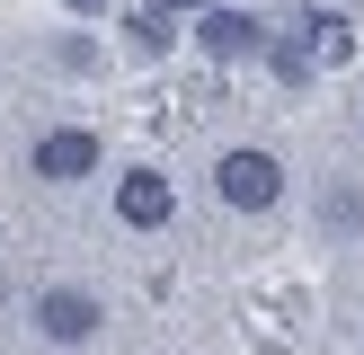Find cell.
<instances>
[{"mask_svg": "<svg viewBox=\"0 0 364 355\" xmlns=\"http://www.w3.org/2000/svg\"><path fill=\"white\" fill-rule=\"evenodd\" d=\"M213 195H223L231 213H276L284 204V160L258 151V142H231V151L213 160Z\"/></svg>", "mask_w": 364, "mask_h": 355, "instance_id": "6da1fadb", "label": "cell"}, {"mask_svg": "<svg viewBox=\"0 0 364 355\" xmlns=\"http://www.w3.org/2000/svg\"><path fill=\"white\" fill-rule=\"evenodd\" d=\"M98 320H107V302L89 293V284H45V293H36V337H45V346H89Z\"/></svg>", "mask_w": 364, "mask_h": 355, "instance_id": "7a4b0ae2", "label": "cell"}, {"mask_svg": "<svg viewBox=\"0 0 364 355\" xmlns=\"http://www.w3.org/2000/svg\"><path fill=\"white\" fill-rule=\"evenodd\" d=\"M98 133L89 124H53V133H36V151H27V169L45 178V187H80V178H98Z\"/></svg>", "mask_w": 364, "mask_h": 355, "instance_id": "3957f363", "label": "cell"}, {"mask_svg": "<svg viewBox=\"0 0 364 355\" xmlns=\"http://www.w3.org/2000/svg\"><path fill=\"white\" fill-rule=\"evenodd\" d=\"M116 222H124V231H169V222H178V187L151 169V160L116 178Z\"/></svg>", "mask_w": 364, "mask_h": 355, "instance_id": "277c9868", "label": "cell"}, {"mask_svg": "<svg viewBox=\"0 0 364 355\" xmlns=\"http://www.w3.org/2000/svg\"><path fill=\"white\" fill-rule=\"evenodd\" d=\"M196 53H205V62H258V53H267V27L249 9H223V0H213V9L196 18Z\"/></svg>", "mask_w": 364, "mask_h": 355, "instance_id": "5b68a950", "label": "cell"}, {"mask_svg": "<svg viewBox=\"0 0 364 355\" xmlns=\"http://www.w3.org/2000/svg\"><path fill=\"white\" fill-rule=\"evenodd\" d=\"M302 36H311V62H347V53H355V27H347L338 9H311Z\"/></svg>", "mask_w": 364, "mask_h": 355, "instance_id": "8992f818", "label": "cell"}, {"mask_svg": "<svg viewBox=\"0 0 364 355\" xmlns=\"http://www.w3.org/2000/svg\"><path fill=\"white\" fill-rule=\"evenodd\" d=\"M124 36H134V53H169V45H178V27H169V9H160V0H142V9L124 18Z\"/></svg>", "mask_w": 364, "mask_h": 355, "instance_id": "52a82bcc", "label": "cell"}, {"mask_svg": "<svg viewBox=\"0 0 364 355\" xmlns=\"http://www.w3.org/2000/svg\"><path fill=\"white\" fill-rule=\"evenodd\" d=\"M267 71H276L284 89H302V80H311L320 62H311V45H267Z\"/></svg>", "mask_w": 364, "mask_h": 355, "instance_id": "ba28073f", "label": "cell"}, {"mask_svg": "<svg viewBox=\"0 0 364 355\" xmlns=\"http://www.w3.org/2000/svg\"><path fill=\"white\" fill-rule=\"evenodd\" d=\"M320 213H329V231H355V222H364V195H355V187H329Z\"/></svg>", "mask_w": 364, "mask_h": 355, "instance_id": "9c48e42d", "label": "cell"}, {"mask_svg": "<svg viewBox=\"0 0 364 355\" xmlns=\"http://www.w3.org/2000/svg\"><path fill=\"white\" fill-rule=\"evenodd\" d=\"M53 62H63V71H89L98 53H89V36H63V45H53Z\"/></svg>", "mask_w": 364, "mask_h": 355, "instance_id": "30bf717a", "label": "cell"}, {"mask_svg": "<svg viewBox=\"0 0 364 355\" xmlns=\"http://www.w3.org/2000/svg\"><path fill=\"white\" fill-rule=\"evenodd\" d=\"M160 9H169V18H205L213 0H160Z\"/></svg>", "mask_w": 364, "mask_h": 355, "instance_id": "8fae6325", "label": "cell"}, {"mask_svg": "<svg viewBox=\"0 0 364 355\" xmlns=\"http://www.w3.org/2000/svg\"><path fill=\"white\" fill-rule=\"evenodd\" d=\"M63 9H80V18H89V9H98V0H63Z\"/></svg>", "mask_w": 364, "mask_h": 355, "instance_id": "7c38bea8", "label": "cell"}]
</instances>
